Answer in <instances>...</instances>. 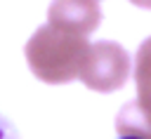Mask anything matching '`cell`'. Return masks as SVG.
I'll return each mask as SVG.
<instances>
[{"label": "cell", "instance_id": "1", "mask_svg": "<svg viewBox=\"0 0 151 139\" xmlns=\"http://www.w3.org/2000/svg\"><path fill=\"white\" fill-rule=\"evenodd\" d=\"M87 45V35L47 21L31 35L24 52L35 78L50 85H64L78 78Z\"/></svg>", "mask_w": 151, "mask_h": 139}, {"label": "cell", "instance_id": "2", "mask_svg": "<svg viewBox=\"0 0 151 139\" xmlns=\"http://www.w3.org/2000/svg\"><path fill=\"white\" fill-rule=\"evenodd\" d=\"M130 78V57L127 52L111 40H99L87 45L78 80L94 92H113L125 85Z\"/></svg>", "mask_w": 151, "mask_h": 139}, {"label": "cell", "instance_id": "3", "mask_svg": "<svg viewBox=\"0 0 151 139\" xmlns=\"http://www.w3.org/2000/svg\"><path fill=\"white\" fill-rule=\"evenodd\" d=\"M137 101L120 108L116 118V127L120 134H137L151 139V38L142 42L137 49Z\"/></svg>", "mask_w": 151, "mask_h": 139}, {"label": "cell", "instance_id": "4", "mask_svg": "<svg viewBox=\"0 0 151 139\" xmlns=\"http://www.w3.org/2000/svg\"><path fill=\"white\" fill-rule=\"evenodd\" d=\"M47 21L83 35H90L99 21L101 12L94 0H54L47 9Z\"/></svg>", "mask_w": 151, "mask_h": 139}, {"label": "cell", "instance_id": "5", "mask_svg": "<svg viewBox=\"0 0 151 139\" xmlns=\"http://www.w3.org/2000/svg\"><path fill=\"white\" fill-rule=\"evenodd\" d=\"M0 139H19L17 127H14L7 118H2V115H0Z\"/></svg>", "mask_w": 151, "mask_h": 139}, {"label": "cell", "instance_id": "6", "mask_svg": "<svg viewBox=\"0 0 151 139\" xmlns=\"http://www.w3.org/2000/svg\"><path fill=\"white\" fill-rule=\"evenodd\" d=\"M132 5H137V7H146V9H151V0H130Z\"/></svg>", "mask_w": 151, "mask_h": 139}, {"label": "cell", "instance_id": "7", "mask_svg": "<svg viewBox=\"0 0 151 139\" xmlns=\"http://www.w3.org/2000/svg\"><path fill=\"white\" fill-rule=\"evenodd\" d=\"M118 139H144V137H137V134H120Z\"/></svg>", "mask_w": 151, "mask_h": 139}]
</instances>
